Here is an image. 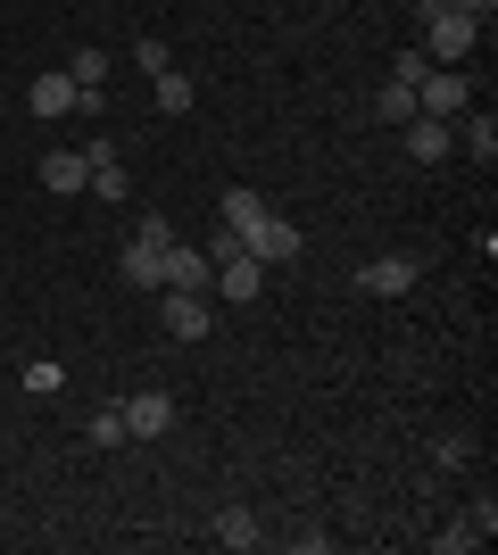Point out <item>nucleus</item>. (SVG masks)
Here are the masks:
<instances>
[{
  "label": "nucleus",
  "instance_id": "f257e3e1",
  "mask_svg": "<svg viewBox=\"0 0 498 555\" xmlns=\"http://www.w3.org/2000/svg\"><path fill=\"white\" fill-rule=\"evenodd\" d=\"M482 50V17H424V59L432 67H457V59H474Z\"/></svg>",
  "mask_w": 498,
  "mask_h": 555
},
{
  "label": "nucleus",
  "instance_id": "f03ea898",
  "mask_svg": "<svg viewBox=\"0 0 498 555\" xmlns=\"http://www.w3.org/2000/svg\"><path fill=\"white\" fill-rule=\"evenodd\" d=\"M416 282H424V257H407V249H382L357 266V291H374V299H407Z\"/></svg>",
  "mask_w": 498,
  "mask_h": 555
},
{
  "label": "nucleus",
  "instance_id": "7ed1b4c3",
  "mask_svg": "<svg viewBox=\"0 0 498 555\" xmlns=\"http://www.w3.org/2000/svg\"><path fill=\"white\" fill-rule=\"evenodd\" d=\"M465 100H474V83H465L457 67H424V83H416V116L457 125V116H465Z\"/></svg>",
  "mask_w": 498,
  "mask_h": 555
},
{
  "label": "nucleus",
  "instance_id": "20e7f679",
  "mask_svg": "<svg viewBox=\"0 0 498 555\" xmlns=\"http://www.w3.org/2000/svg\"><path fill=\"white\" fill-rule=\"evenodd\" d=\"M117 415H125V440H166V431H175V398L166 390H133Z\"/></svg>",
  "mask_w": 498,
  "mask_h": 555
},
{
  "label": "nucleus",
  "instance_id": "39448f33",
  "mask_svg": "<svg viewBox=\"0 0 498 555\" xmlns=\"http://www.w3.org/2000/svg\"><path fill=\"white\" fill-rule=\"evenodd\" d=\"M241 249L258 257V266H291V257H299V224H291V216H266V224L241 232Z\"/></svg>",
  "mask_w": 498,
  "mask_h": 555
},
{
  "label": "nucleus",
  "instance_id": "423d86ee",
  "mask_svg": "<svg viewBox=\"0 0 498 555\" xmlns=\"http://www.w3.org/2000/svg\"><path fill=\"white\" fill-rule=\"evenodd\" d=\"M166 291H200V299H208V291H216L208 249H183V241H166Z\"/></svg>",
  "mask_w": 498,
  "mask_h": 555
},
{
  "label": "nucleus",
  "instance_id": "0eeeda50",
  "mask_svg": "<svg viewBox=\"0 0 498 555\" xmlns=\"http://www.w3.org/2000/svg\"><path fill=\"white\" fill-rule=\"evenodd\" d=\"M25 108L42 116V125H50V116H75V75H67V67L34 75V83H25Z\"/></svg>",
  "mask_w": 498,
  "mask_h": 555
},
{
  "label": "nucleus",
  "instance_id": "6e6552de",
  "mask_svg": "<svg viewBox=\"0 0 498 555\" xmlns=\"http://www.w3.org/2000/svg\"><path fill=\"white\" fill-rule=\"evenodd\" d=\"M457 150V125H440V116H407V158L416 166H440Z\"/></svg>",
  "mask_w": 498,
  "mask_h": 555
},
{
  "label": "nucleus",
  "instance_id": "1a4fd4ad",
  "mask_svg": "<svg viewBox=\"0 0 498 555\" xmlns=\"http://www.w3.org/2000/svg\"><path fill=\"white\" fill-rule=\"evenodd\" d=\"M258 291H266V266H258V257H250V249H241V257H225V266H216V299L250 307V299H258Z\"/></svg>",
  "mask_w": 498,
  "mask_h": 555
},
{
  "label": "nucleus",
  "instance_id": "9d476101",
  "mask_svg": "<svg viewBox=\"0 0 498 555\" xmlns=\"http://www.w3.org/2000/svg\"><path fill=\"white\" fill-rule=\"evenodd\" d=\"M166 332H175V340H208V299H200V291H166Z\"/></svg>",
  "mask_w": 498,
  "mask_h": 555
},
{
  "label": "nucleus",
  "instance_id": "9b49d317",
  "mask_svg": "<svg viewBox=\"0 0 498 555\" xmlns=\"http://www.w3.org/2000/svg\"><path fill=\"white\" fill-rule=\"evenodd\" d=\"M42 191H59V199L92 191V166H84V150H50V158H42Z\"/></svg>",
  "mask_w": 498,
  "mask_h": 555
},
{
  "label": "nucleus",
  "instance_id": "f8f14e48",
  "mask_svg": "<svg viewBox=\"0 0 498 555\" xmlns=\"http://www.w3.org/2000/svg\"><path fill=\"white\" fill-rule=\"evenodd\" d=\"M117 274L133 282V291H166V249H150V241H125Z\"/></svg>",
  "mask_w": 498,
  "mask_h": 555
},
{
  "label": "nucleus",
  "instance_id": "ddd939ff",
  "mask_svg": "<svg viewBox=\"0 0 498 555\" xmlns=\"http://www.w3.org/2000/svg\"><path fill=\"white\" fill-rule=\"evenodd\" d=\"M150 100H158V116H191V100H200V83H191L183 67H158V75H150Z\"/></svg>",
  "mask_w": 498,
  "mask_h": 555
},
{
  "label": "nucleus",
  "instance_id": "4468645a",
  "mask_svg": "<svg viewBox=\"0 0 498 555\" xmlns=\"http://www.w3.org/2000/svg\"><path fill=\"white\" fill-rule=\"evenodd\" d=\"M258 514H250V506H216V547H258Z\"/></svg>",
  "mask_w": 498,
  "mask_h": 555
},
{
  "label": "nucleus",
  "instance_id": "2eb2a0df",
  "mask_svg": "<svg viewBox=\"0 0 498 555\" xmlns=\"http://www.w3.org/2000/svg\"><path fill=\"white\" fill-rule=\"evenodd\" d=\"M216 208H225V224H233V232H250V224H266V216H274V208H266V199H258V191H225V199H216Z\"/></svg>",
  "mask_w": 498,
  "mask_h": 555
},
{
  "label": "nucleus",
  "instance_id": "dca6fc26",
  "mask_svg": "<svg viewBox=\"0 0 498 555\" xmlns=\"http://www.w3.org/2000/svg\"><path fill=\"white\" fill-rule=\"evenodd\" d=\"M108 67H117V59H108V50H92V42H84V50H75V59H67L75 92H100V83H108Z\"/></svg>",
  "mask_w": 498,
  "mask_h": 555
},
{
  "label": "nucleus",
  "instance_id": "f3484780",
  "mask_svg": "<svg viewBox=\"0 0 498 555\" xmlns=\"http://www.w3.org/2000/svg\"><path fill=\"white\" fill-rule=\"evenodd\" d=\"M374 116H382V125H407V116H416V83H382V92H374Z\"/></svg>",
  "mask_w": 498,
  "mask_h": 555
},
{
  "label": "nucleus",
  "instance_id": "a211bd4d",
  "mask_svg": "<svg viewBox=\"0 0 498 555\" xmlns=\"http://www.w3.org/2000/svg\"><path fill=\"white\" fill-rule=\"evenodd\" d=\"M457 133H465V150H474V158H482V166H490V158H498V116H490V108H482V116H474V125H457Z\"/></svg>",
  "mask_w": 498,
  "mask_h": 555
},
{
  "label": "nucleus",
  "instance_id": "6ab92c4d",
  "mask_svg": "<svg viewBox=\"0 0 498 555\" xmlns=\"http://www.w3.org/2000/svg\"><path fill=\"white\" fill-rule=\"evenodd\" d=\"M449 9H457V17H482V25H490L498 0H416V17H449Z\"/></svg>",
  "mask_w": 498,
  "mask_h": 555
},
{
  "label": "nucleus",
  "instance_id": "aec40b11",
  "mask_svg": "<svg viewBox=\"0 0 498 555\" xmlns=\"http://www.w3.org/2000/svg\"><path fill=\"white\" fill-rule=\"evenodd\" d=\"M84 440H92V448H125V415H117V406H100V415L84 423Z\"/></svg>",
  "mask_w": 498,
  "mask_h": 555
},
{
  "label": "nucleus",
  "instance_id": "412c9836",
  "mask_svg": "<svg viewBox=\"0 0 498 555\" xmlns=\"http://www.w3.org/2000/svg\"><path fill=\"white\" fill-rule=\"evenodd\" d=\"M92 199H133V183H125V158H117V166H92Z\"/></svg>",
  "mask_w": 498,
  "mask_h": 555
},
{
  "label": "nucleus",
  "instance_id": "4be33fe9",
  "mask_svg": "<svg viewBox=\"0 0 498 555\" xmlns=\"http://www.w3.org/2000/svg\"><path fill=\"white\" fill-rule=\"evenodd\" d=\"M59 382H67V373L50 365V357H34V365H25V390H34V398H50V390H59Z\"/></svg>",
  "mask_w": 498,
  "mask_h": 555
},
{
  "label": "nucleus",
  "instance_id": "5701e85b",
  "mask_svg": "<svg viewBox=\"0 0 498 555\" xmlns=\"http://www.w3.org/2000/svg\"><path fill=\"white\" fill-rule=\"evenodd\" d=\"M133 67H150V75H158V67H175V50H166L158 34H142V42H133Z\"/></svg>",
  "mask_w": 498,
  "mask_h": 555
},
{
  "label": "nucleus",
  "instance_id": "b1692460",
  "mask_svg": "<svg viewBox=\"0 0 498 555\" xmlns=\"http://www.w3.org/2000/svg\"><path fill=\"white\" fill-rule=\"evenodd\" d=\"M424 67H432L424 50H399V59H391V83H424Z\"/></svg>",
  "mask_w": 498,
  "mask_h": 555
},
{
  "label": "nucleus",
  "instance_id": "393cba45",
  "mask_svg": "<svg viewBox=\"0 0 498 555\" xmlns=\"http://www.w3.org/2000/svg\"><path fill=\"white\" fill-rule=\"evenodd\" d=\"M133 241H150V249H166V241H175V224H166V216H158V208H150V216H142V224H133Z\"/></svg>",
  "mask_w": 498,
  "mask_h": 555
},
{
  "label": "nucleus",
  "instance_id": "a878e982",
  "mask_svg": "<svg viewBox=\"0 0 498 555\" xmlns=\"http://www.w3.org/2000/svg\"><path fill=\"white\" fill-rule=\"evenodd\" d=\"M225 257H241V232L233 224H216V241H208V266H225Z\"/></svg>",
  "mask_w": 498,
  "mask_h": 555
}]
</instances>
